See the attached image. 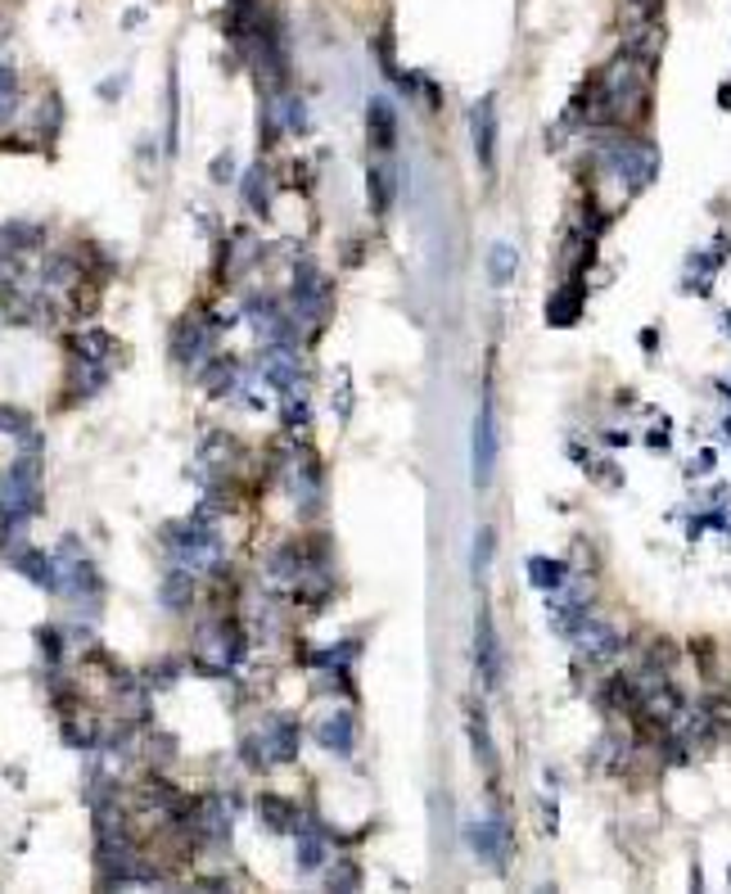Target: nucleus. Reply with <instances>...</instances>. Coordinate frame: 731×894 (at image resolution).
<instances>
[{"label":"nucleus","instance_id":"17","mask_svg":"<svg viewBox=\"0 0 731 894\" xmlns=\"http://www.w3.org/2000/svg\"><path fill=\"white\" fill-rule=\"evenodd\" d=\"M262 741H267L271 763H294L298 745H302V728H298V719H289V713H271L267 728H262Z\"/></svg>","mask_w":731,"mask_h":894},{"label":"nucleus","instance_id":"5","mask_svg":"<svg viewBox=\"0 0 731 894\" xmlns=\"http://www.w3.org/2000/svg\"><path fill=\"white\" fill-rule=\"evenodd\" d=\"M235 804L226 795H203L195 804V818H190V841L203 845V849H226L231 845V831H235Z\"/></svg>","mask_w":731,"mask_h":894},{"label":"nucleus","instance_id":"34","mask_svg":"<svg viewBox=\"0 0 731 894\" xmlns=\"http://www.w3.org/2000/svg\"><path fill=\"white\" fill-rule=\"evenodd\" d=\"M493 556H497V529H493V524H483V529L474 533V547H470V574L483 579V574H487V564H493Z\"/></svg>","mask_w":731,"mask_h":894},{"label":"nucleus","instance_id":"19","mask_svg":"<svg viewBox=\"0 0 731 894\" xmlns=\"http://www.w3.org/2000/svg\"><path fill=\"white\" fill-rule=\"evenodd\" d=\"M239 457V443L231 438V434H222V430H212V434H203V443H199V480L208 484V480H218V474H226V465Z\"/></svg>","mask_w":731,"mask_h":894},{"label":"nucleus","instance_id":"39","mask_svg":"<svg viewBox=\"0 0 731 894\" xmlns=\"http://www.w3.org/2000/svg\"><path fill=\"white\" fill-rule=\"evenodd\" d=\"M64 629H54V623H41V629H37V650L46 655V665L54 669L59 660H64Z\"/></svg>","mask_w":731,"mask_h":894},{"label":"nucleus","instance_id":"33","mask_svg":"<svg viewBox=\"0 0 731 894\" xmlns=\"http://www.w3.org/2000/svg\"><path fill=\"white\" fill-rule=\"evenodd\" d=\"M73 398H96L104 389V380H109V367L100 362H82V357H73Z\"/></svg>","mask_w":731,"mask_h":894},{"label":"nucleus","instance_id":"4","mask_svg":"<svg viewBox=\"0 0 731 894\" xmlns=\"http://www.w3.org/2000/svg\"><path fill=\"white\" fill-rule=\"evenodd\" d=\"M289 312H294L298 325H308V331H321V325L330 321V312H334V285H330V276L321 272V266H312V262H298V266H294Z\"/></svg>","mask_w":731,"mask_h":894},{"label":"nucleus","instance_id":"18","mask_svg":"<svg viewBox=\"0 0 731 894\" xmlns=\"http://www.w3.org/2000/svg\"><path fill=\"white\" fill-rule=\"evenodd\" d=\"M312 736H317L321 750H330V755H352L357 723H352V713H348V709H330L325 719H317Z\"/></svg>","mask_w":731,"mask_h":894},{"label":"nucleus","instance_id":"43","mask_svg":"<svg viewBox=\"0 0 731 894\" xmlns=\"http://www.w3.org/2000/svg\"><path fill=\"white\" fill-rule=\"evenodd\" d=\"M181 660H159V665H149V673H145V682H149V692H168V687H176V678H181Z\"/></svg>","mask_w":731,"mask_h":894},{"label":"nucleus","instance_id":"16","mask_svg":"<svg viewBox=\"0 0 731 894\" xmlns=\"http://www.w3.org/2000/svg\"><path fill=\"white\" fill-rule=\"evenodd\" d=\"M366 199H371V213H388L393 199H398V163L388 154H375L371 167H366Z\"/></svg>","mask_w":731,"mask_h":894},{"label":"nucleus","instance_id":"22","mask_svg":"<svg viewBox=\"0 0 731 894\" xmlns=\"http://www.w3.org/2000/svg\"><path fill=\"white\" fill-rule=\"evenodd\" d=\"M308 564H312L308 547H302V543H281L276 551L267 556V579H271V583H285V587H294L302 574H308Z\"/></svg>","mask_w":731,"mask_h":894},{"label":"nucleus","instance_id":"23","mask_svg":"<svg viewBox=\"0 0 731 894\" xmlns=\"http://www.w3.org/2000/svg\"><path fill=\"white\" fill-rule=\"evenodd\" d=\"M199 384L212 398H235L244 389V371L231 362V357H208V362L199 367Z\"/></svg>","mask_w":731,"mask_h":894},{"label":"nucleus","instance_id":"41","mask_svg":"<svg viewBox=\"0 0 731 894\" xmlns=\"http://www.w3.org/2000/svg\"><path fill=\"white\" fill-rule=\"evenodd\" d=\"M18 109V73L10 64H0V123H10Z\"/></svg>","mask_w":731,"mask_h":894},{"label":"nucleus","instance_id":"48","mask_svg":"<svg viewBox=\"0 0 731 894\" xmlns=\"http://www.w3.org/2000/svg\"><path fill=\"white\" fill-rule=\"evenodd\" d=\"M334 411H339V421H348V415H352V389H348V375H339V389H334Z\"/></svg>","mask_w":731,"mask_h":894},{"label":"nucleus","instance_id":"25","mask_svg":"<svg viewBox=\"0 0 731 894\" xmlns=\"http://www.w3.org/2000/svg\"><path fill=\"white\" fill-rule=\"evenodd\" d=\"M466 736H470V745H474L479 768L497 772V745H493V732H487V719H483L479 705H466Z\"/></svg>","mask_w":731,"mask_h":894},{"label":"nucleus","instance_id":"9","mask_svg":"<svg viewBox=\"0 0 731 894\" xmlns=\"http://www.w3.org/2000/svg\"><path fill=\"white\" fill-rule=\"evenodd\" d=\"M262 384L285 394H302V357L298 344H262Z\"/></svg>","mask_w":731,"mask_h":894},{"label":"nucleus","instance_id":"29","mask_svg":"<svg viewBox=\"0 0 731 894\" xmlns=\"http://www.w3.org/2000/svg\"><path fill=\"white\" fill-rule=\"evenodd\" d=\"M515 266H520V249H515L510 240H493V245H487V281H493L497 289L510 285Z\"/></svg>","mask_w":731,"mask_h":894},{"label":"nucleus","instance_id":"14","mask_svg":"<svg viewBox=\"0 0 731 894\" xmlns=\"http://www.w3.org/2000/svg\"><path fill=\"white\" fill-rule=\"evenodd\" d=\"M470 136H474V159L483 172L497 167V96H483L470 109Z\"/></svg>","mask_w":731,"mask_h":894},{"label":"nucleus","instance_id":"24","mask_svg":"<svg viewBox=\"0 0 731 894\" xmlns=\"http://www.w3.org/2000/svg\"><path fill=\"white\" fill-rule=\"evenodd\" d=\"M258 818H262L267 831H276V836H294L298 822H302V809H298L294 799L267 791V795H258Z\"/></svg>","mask_w":731,"mask_h":894},{"label":"nucleus","instance_id":"3","mask_svg":"<svg viewBox=\"0 0 731 894\" xmlns=\"http://www.w3.org/2000/svg\"><path fill=\"white\" fill-rule=\"evenodd\" d=\"M244 655H249V637H244V629L235 619H208L199 637H195V665L208 673V678H226L244 665Z\"/></svg>","mask_w":731,"mask_h":894},{"label":"nucleus","instance_id":"2","mask_svg":"<svg viewBox=\"0 0 731 894\" xmlns=\"http://www.w3.org/2000/svg\"><path fill=\"white\" fill-rule=\"evenodd\" d=\"M163 547L172 556V564H186V570H222V538L212 529V516L195 511L190 520H176L163 529Z\"/></svg>","mask_w":731,"mask_h":894},{"label":"nucleus","instance_id":"46","mask_svg":"<svg viewBox=\"0 0 731 894\" xmlns=\"http://www.w3.org/2000/svg\"><path fill=\"white\" fill-rule=\"evenodd\" d=\"M145 755L154 759V763H172V759H176V736L154 732V736H149V745H145Z\"/></svg>","mask_w":731,"mask_h":894},{"label":"nucleus","instance_id":"35","mask_svg":"<svg viewBox=\"0 0 731 894\" xmlns=\"http://www.w3.org/2000/svg\"><path fill=\"white\" fill-rule=\"evenodd\" d=\"M226 253H231V266H235V272H244V266H253V262H258L262 240H258L253 231H235L231 240H226Z\"/></svg>","mask_w":731,"mask_h":894},{"label":"nucleus","instance_id":"44","mask_svg":"<svg viewBox=\"0 0 731 894\" xmlns=\"http://www.w3.org/2000/svg\"><path fill=\"white\" fill-rule=\"evenodd\" d=\"M325 885H330V890H357V885H361V868H357L352 858H339V862L330 868Z\"/></svg>","mask_w":731,"mask_h":894},{"label":"nucleus","instance_id":"12","mask_svg":"<svg viewBox=\"0 0 731 894\" xmlns=\"http://www.w3.org/2000/svg\"><path fill=\"white\" fill-rule=\"evenodd\" d=\"M569 642H573L578 655H583V660H592V665H609V660H615V655L623 650L619 629H609V623L596 619V614H587L583 623H578V633H573Z\"/></svg>","mask_w":731,"mask_h":894},{"label":"nucleus","instance_id":"49","mask_svg":"<svg viewBox=\"0 0 731 894\" xmlns=\"http://www.w3.org/2000/svg\"><path fill=\"white\" fill-rule=\"evenodd\" d=\"M718 96H722V109H731V86H722V91H718Z\"/></svg>","mask_w":731,"mask_h":894},{"label":"nucleus","instance_id":"11","mask_svg":"<svg viewBox=\"0 0 731 894\" xmlns=\"http://www.w3.org/2000/svg\"><path fill=\"white\" fill-rule=\"evenodd\" d=\"M474 669H479V682L487 692L501 687V637H497L487 610H479V619H474Z\"/></svg>","mask_w":731,"mask_h":894},{"label":"nucleus","instance_id":"31","mask_svg":"<svg viewBox=\"0 0 731 894\" xmlns=\"http://www.w3.org/2000/svg\"><path fill=\"white\" fill-rule=\"evenodd\" d=\"M529 583H533L537 592H556V587L569 583V564H565V560H552V556H533V560H529Z\"/></svg>","mask_w":731,"mask_h":894},{"label":"nucleus","instance_id":"47","mask_svg":"<svg viewBox=\"0 0 731 894\" xmlns=\"http://www.w3.org/2000/svg\"><path fill=\"white\" fill-rule=\"evenodd\" d=\"M212 182H218V186H231V182H235V159H231V154L212 159Z\"/></svg>","mask_w":731,"mask_h":894},{"label":"nucleus","instance_id":"13","mask_svg":"<svg viewBox=\"0 0 731 894\" xmlns=\"http://www.w3.org/2000/svg\"><path fill=\"white\" fill-rule=\"evenodd\" d=\"M493 465H497V415H493V402L483 398V407L474 415V461H470L474 488H487V480H493Z\"/></svg>","mask_w":731,"mask_h":894},{"label":"nucleus","instance_id":"36","mask_svg":"<svg viewBox=\"0 0 731 894\" xmlns=\"http://www.w3.org/2000/svg\"><path fill=\"white\" fill-rule=\"evenodd\" d=\"M82 795H86V804L96 809V804H109V799H117V782L109 778V768H90L86 772V786H82Z\"/></svg>","mask_w":731,"mask_h":894},{"label":"nucleus","instance_id":"26","mask_svg":"<svg viewBox=\"0 0 731 894\" xmlns=\"http://www.w3.org/2000/svg\"><path fill=\"white\" fill-rule=\"evenodd\" d=\"M73 357H82V362L113 367V362H117V339H113L109 331H82V335H73Z\"/></svg>","mask_w":731,"mask_h":894},{"label":"nucleus","instance_id":"38","mask_svg":"<svg viewBox=\"0 0 731 894\" xmlns=\"http://www.w3.org/2000/svg\"><path fill=\"white\" fill-rule=\"evenodd\" d=\"M37 425H33V415H27L23 407H10V402H0V434H10V438H27Z\"/></svg>","mask_w":731,"mask_h":894},{"label":"nucleus","instance_id":"51","mask_svg":"<svg viewBox=\"0 0 731 894\" xmlns=\"http://www.w3.org/2000/svg\"><path fill=\"white\" fill-rule=\"evenodd\" d=\"M0 484H5V474H0Z\"/></svg>","mask_w":731,"mask_h":894},{"label":"nucleus","instance_id":"45","mask_svg":"<svg viewBox=\"0 0 731 894\" xmlns=\"http://www.w3.org/2000/svg\"><path fill=\"white\" fill-rule=\"evenodd\" d=\"M659 14H664V0H623V27L659 18Z\"/></svg>","mask_w":731,"mask_h":894},{"label":"nucleus","instance_id":"30","mask_svg":"<svg viewBox=\"0 0 731 894\" xmlns=\"http://www.w3.org/2000/svg\"><path fill=\"white\" fill-rule=\"evenodd\" d=\"M86 276V266L73 258V253H54V258H46V266H41V281L50 285V289H69V285H77Z\"/></svg>","mask_w":731,"mask_h":894},{"label":"nucleus","instance_id":"40","mask_svg":"<svg viewBox=\"0 0 731 894\" xmlns=\"http://www.w3.org/2000/svg\"><path fill=\"white\" fill-rule=\"evenodd\" d=\"M281 421H285V430L312 425V407H308V398H302V394H285V398H281Z\"/></svg>","mask_w":731,"mask_h":894},{"label":"nucleus","instance_id":"20","mask_svg":"<svg viewBox=\"0 0 731 894\" xmlns=\"http://www.w3.org/2000/svg\"><path fill=\"white\" fill-rule=\"evenodd\" d=\"M366 132H371V149L375 154H388L393 140H398V113H393V100L388 96H371L366 104Z\"/></svg>","mask_w":731,"mask_h":894},{"label":"nucleus","instance_id":"15","mask_svg":"<svg viewBox=\"0 0 731 894\" xmlns=\"http://www.w3.org/2000/svg\"><path fill=\"white\" fill-rule=\"evenodd\" d=\"M294 841H298V854H294L298 872H321L325 862H330V831H325L312 814H302V822H298V831H294Z\"/></svg>","mask_w":731,"mask_h":894},{"label":"nucleus","instance_id":"10","mask_svg":"<svg viewBox=\"0 0 731 894\" xmlns=\"http://www.w3.org/2000/svg\"><path fill=\"white\" fill-rule=\"evenodd\" d=\"M212 331H218V325L203 321V316H181L172 325V362L199 371L212 357Z\"/></svg>","mask_w":731,"mask_h":894},{"label":"nucleus","instance_id":"21","mask_svg":"<svg viewBox=\"0 0 731 894\" xmlns=\"http://www.w3.org/2000/svg\"><path fill=\"white\" fill-rule=\"evenodd\" d=\"M159 606L172 610V614H186L195 606V570H186V564H168L163 583H159Z\"/></svg>","mask_w":731,"mask_h":894},{"label":"nucleus","instance_id":"32","mask_svg":"<svg viewBox=\"0 0 731 894\" xmlns=\"http://www.w3.org/2000/svg\"><path fill=\"white\" fill-rule=\"evenodd\" d=\"M578 312H583V285L569 281V285L552 298V303H546V321H552V325H573Z\"/></svg>","mask_w":731,"mask_h":894},{"label":"nucleus","instance_id":"6","mask_svg":"<svg viewBox=\"0 0 731 894\" xmlns=\"http://www.w3.org/2000/svg\"><path fill=\"white\" fill-rule=\"evenodd\" d=\"M285 488H289V497H294V506H298L302 520L321 516V506H325V474H321V461H317L312 452H298V457L289 461Z\"/></svg>","mask_w":731,"mask_h":894},{"label":"nucleus","instance_id":"42","mask_svg":"<svg viewBox=\"0 0 731 894\" xmlns=\"http://www.w3.org/2000/svg\"><path fill=\"white\" fill-rule=\"evenodd\" d=\"M239 759L249 763L253 772H267L271 768V755H267V741H262V732H249L239 741Z\"/></svg>","mask_w":731,"mask_h":894},{"label":"nucleus","instance_id":"7","mask_svg":"<svg viewBox=\"0 0 731 894\" xmlns=\"http://www.w3.org/2000/svg\"><path fill=\"white\" fill-rule=\"evenodd\" d=\"M470 849L479 854V862L483 868H493V872H506L510 868V827H506V818H501V809H493V814H483L479 822H470Z\"/></svg>","mask_w":731,"mask_h":894},{"label":"nucleus","instance_id":"1","mask_svg":"<svg viewBox=\"0 0 731 894\" xmlns=\"http://www.w3.org/2000/svg\"><path fill=\"white\" fill-rule=\"evenodd\" d=\"M596 163L605 176H615L628 195H636L659 176V149L651 140H636V136H600Z\"/></svg>","mask_w":731,"mask_h":894},{"label":"nucleus","instance_id":"50","mask_svg":"<svg viewBox=\"0 0 731 894\" xmlns=\"http://www.w3.org/2000/svg\"><path fill=\"white\" fill-rule=\"evenodd\" d=\"M5 33H10V23H5V14H0V41H5Z\"/></svg>","mask_w":731,"mask_h":894},{"label":"nucleus","instance_id":"8","mask_svg":"<svg viewBox=\"0 0 731 894\" xmlns=\"http://www.w3.org/2000/svg\"><path fill=\"white\" fill-rule=\"evenodd\" d=\"M244 316H249V325L258 331L262 344H298V321H294V312H285L276 303V298H267V294L244 298Z\"/></svg>","mask_w":731,"mask_h":894},{"label":"nucleus","instance_id":"52","mask_svg":"<svg viewBox=\"0 0 731 894\" xmlns=\"http://www.w3.org/2000/svg\"><path fill=\"white\" fill-rule=\"evenodd\" d=\"M727 877H731V872H727Z\"/></svg>","mask_w":731,"mask_h":894},{"label":"nucleus","instance_id":"37","mask_svg":"<svg viewBox=\"0 0 731 894\" xmlns=\"http://www.w3.org/2000/svg\"><path fill=\"white\" fill-rule=\"evenodd\" d=\"M371 46H375V64H380V69L388 73V82H393V77L402 73V69H398V50H393V23H380V33H375Z\"/></svg>","mask_w":731,"mask_h":894},{"label":"nucleus","instance_id":"28","mask_svg":"<svg viewBox=\"0 0 731 894\" xmlns=\"http://www.w3.org/2000/svg\"><path fill=\"white\" fill-rule=\"evenodd\" d=\"M46 240V226L37 222H0V249L5 253H27Z\"/></svg>","mask_w":731,"mask_h":894},{"label":"nucleus","instance_id":"27","mask_svg":"<svg viewBox=\"0 0 731 894\" xmlns=\"http://www.w3.org/2000/svg\"><path fill=\"white\" fill-rule=\"evenodd\" d=\"M239 195H244V203H249L258 218H267V213H271V167H267V163H253L249 172L239 176Z\"/></svg>","mask_w":731,"mask_h":894}]
</instances>
